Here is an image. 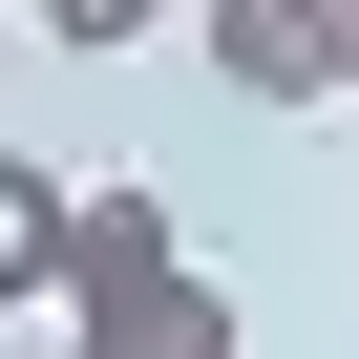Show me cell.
I'll list each match as a JSON object with an SVG mask.
<instances>
[{
	"label": "cell",
	"mask_w": 359,
	"mask_h": 359,
	"mask_svg": "<svg viewBox=\"0 0 359 359\" xmlns=\"http://www.w3.org/2000/svg\"><path fill=\"white\" fill-rule=\"evenodd\" d=\"M212 85L233 106H338L359 85V22L338 0H212Z\"/></svg>",
	"instance_id": "6da1fadb"
},
{
	"label": "cell",
	"mask_w": 359,
	"mask_h": 359,
	"mask_svg": "<svg viewBox=\"0 0 359 359\" xmlns=\"http://www.w3.org/2000/svg\"><path fill=\"white\" fill-rule=\"evenodd\" d=\"M64 359H233V275H212V254L106 275V296H64Z\"/></svg>",
	"instance_id": "7a4b0ae2"
},
{
	"label": "cell",
	"mask_w": 359,
	"mask_h": 359,
	"mask_svg": "<svg viewBox=\"0 0 359 359\" xmlns=\"http://www.w3.org/2000/svg\"><path fill=\"white\" fill-rule=\"evenodd\" d=\"M191 233H169V191H64V296H106V275H169Z\"/></svg>",
	"instance_id": "3957f363"
},
{
	"label": "cell",
	"mask_w": 359,
	"mask_h": 359,
	"mask_svg": "<svg viewBox=\"0 0 359 359\" xmlns=\"http://www.w3.org/2000/svg\"><path fill=\"white\" fill-rule=\"evenodd\" d=\"M22 296H64V169L0 148V317H22Z\"/></svg>",
	"instance_id": "277c9868"
},
{
	"label": "cell",
	"mask_w": 359,
	"mask_h": 359,
	"mask_svg": "<svg viewBox=\"0 0 359 359\" xmlns=\"http://www.w3.org/2000/svg\"><path fill=\"white\" fill-rule=\"evenodd\" d=\"M22 22H43V43H64V64H127V43H148V22H169V0H22Z\"/></svg>",
	"instance_id": "5b68a950"
},
{
	"label": "cell",
	"mask_w": 359,
	"mask_h": 359,
	"mask_svg": "<svg viewBox=\"0 0 359 359\" xmlns=\"http://www.w3.org/2000/svg\"><path fill=\"white\" fill-rule=\"evenodd\" d=\"M338 22H359V0H338Z\"/></svg>",
	"instance_id": "8992f818"
},
{
	"label": "cell",
	"mask_w": 359,
	"mask_h": 359,
	"mask_svg": "<svg viewBox=\"0 0 359 359\" xmlns=\"http://www.w3.org/2000/svg\"><path fill=\"white\" fill-rule=\"evenodd\" d=\"M338 106H359V85H338Z\"/></svg>",
	"instance_id": "52a82bcc"
}]
</instances>
